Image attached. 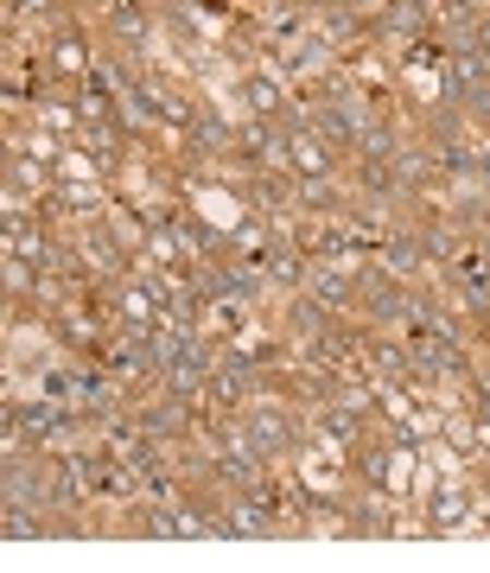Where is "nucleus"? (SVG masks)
I'll return each mask as SVG.
<instances>
[{
	"label": "nucleus",
	"mask_w": 490,
	"mask_h": 573,
	"mask_svg": "<svg viewBox=\"0 0 490 573\" xmlns=\"http://www.w3.org/2000/svg\"><path fill=\"white\" fill-rule=\"evenodd\" d=\"M249 427H255V453H287L294 446V420L280 415V408H249Z\"/></svg>",
	"instance_id": "1"
},
{
	"label": "nucleus",
	"mask_w": 490,
	"mask_h": 573,
	"mask_svg": "<svg viewBox=\"0 0 490 573\" xmlns=\"http://www.w3.org/2000/svg\"><path fill=\"white\" fill-rule=\"evenodd\" d=\"M287 153H294V172L300 179H319V172H332V141L312 128V134H294L287 141Z\"/></svg>",
	"instance_id": "2"
},
{
	"label": "nucleus",
	"mask_w": 490,
	"mask_h": 573,
	"mask_svg": "<svg viewBox=\"0 0 490 573\" xmlns=\"http://www.w3.org/2000/svg\"><path fill=\"white\" fill-rule=\"evenodd\" d=\"M357 300H363L370 319H402V294H395L389 280H363V287H357Z\"/></svg>",
	"instance_id": "3"
},
{
	"label": "nucleus",
	"mask_w": 490,
	"mask_h": 573,
	"mask_svg": "<svg viewBox=\"0 0 490 573\" xmlns=\"http://www.w3.org/2000/svg\"><path fill=\"white\" fill-rule=\"evenodd\" d=\"M179 427H186V415H179L172 402H153L147 415H141V433H147V440H166V433H179Z\"/></svg>",
	"instance_id": "4"
},
{
	"label": "nucleus",
	"mask_w": 490,
	"mask_h": 573,
	"mask_svg": "<svg viewBox=\"0 0 490 573\" xmlns=\"http://www.w3.org/2000/svg\"><path fill=\"white\" fill-rule=\"evenodd\" d=\"M109 26L121 38H147V13H141L134 0H109Z\"/></svg>",
	"instance_id": "5"
},
{
	"label": "nucleus",
	"mask_w": 490,
	"mask_h": 573,
	"mask_svg": "<svg viewBox=\"0 0 490 573\" xmlns=\"http://www.w3.org/2000/svg\"><path fill=\"white\" fill-rule=\"evenodd\" d=\"M420 262H427V255H420L415 236H395V249H389V267H395V274H415Z\"/></svg>",
	"instance_id": "6"
},
{
	"label": "nucleus",
	"mask_w": 490,
	"mask_h": 573,
	"mask_svg": "<svg viewBox=\"0 0 490 573\" xmlns=\"http://www.w3.org/2000/svg\"><path fill=\"white\" fill-rule=\"evenodd\" d=\"M319 427H325V433H338V440H357V415H350V408H325Z\"/></svg>",
	"instance_id": "7"
},
{
	"label": "nucleus",
	"mask_w": 490,
	"mask_h": 573,
	"mask_svg": "<svg viewBox=\"0 0 490 573\" xmlns=\"http://www.w3.org/2000/svg\"><path fill=\"white\" fill-rule=\"evenodd\" d=\"M332 7H377V0H332Z\"/></svg>",
	"instance_id": "8"
}]
</instances>
